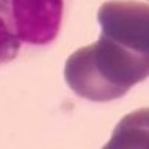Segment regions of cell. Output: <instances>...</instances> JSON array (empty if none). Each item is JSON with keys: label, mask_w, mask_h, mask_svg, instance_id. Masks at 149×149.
<instances>
[{"label": "cell", "mask_w": 149, "mask_h": 149, "mask_svg": "<svg viewBox=\"0 0 149 149\" xmlns=\"http://www.w3.org/2000/svg\"><path fill=\"white\" fill-rule=\"evenodd\" d=\"M149 54H142L106 36L79 48L66 61L69 88L91 102H110L125 95L148 78Z\"/></svg>", "instance_id": "cell-1"}, {"label": "cell", "mask_w": 149, "mask_h": 149, "mask_svg": "<svg viewBox=\"0 0 149 149\" xmlns=\"http://www.w3.org/2000/svg\"><path fill=\"white\" fill-rule=\"evenodd\" d=\"M97 19L102 27V36L133 51L149 52L148 3L136 0H110L100 6Z\"/></svg>", "instance_id": "cell-3"}, {"label": "cell", "mask_w": 149, "mask_h": 149, "mask_svg": "<svg viewBox=\"0 0 149 149\" xmlns=\"http://www.w3.org/2000/svg\"><path fill=\"white\" fill-rule=\"evenodd\" d=\"M21 45L22 42L9 29L6 21L0 18V64L14 60L19 52Z\"/></svg>", "instance_id": "cell-4"}, {"label": "cell", "mask_w": 149, "mask_h": 149, "mask_svg": "<svg viewBox=\"0 0 149 149\" xmlns=\"http://www.w3.org/2000/svg\"><path fill=\"white\" fill-rule=\"evenodd\" d=\"M69 0H0V18L22 43L49 45L61 29Z\"/></svg>", "instance_id": "cell-2"}]
</instances>
